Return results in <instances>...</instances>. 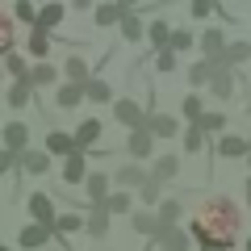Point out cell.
<instances>
[{"label": "cell", "instance_id": "46", "mask_svg": "<svg viewBox=\"0 0 251 251\" xmlns=\"http://www.w3.org/2000/svg\"><path fill=\"white\" fill-rule=\"evenodd\" d=\"M0 251H13V247H0Z\"/></svg>", "mask_w": 251, "mask_h": 251}, {"label": "cell", "instance_id": "2", "mask_svg": "<svg viewBox=\"0 0 251 251\" xmlns=\"http://www.w3.org/2000/svg\"><path fill=\"white\" fill-rule=\"evenodd\" d=\"M25 205H29V222H38V226H46V230L54 234V222H59V214H54V205H50V197H46V193H34V197H29Z\"/></svg>", "mask_w": 251, "mask_h": 251}, {"label": "cell", "instance_id": "11", "mask_svg": "<svg viewBox=\"0 0 251 251\" xmlns=\"http://www.w3.org/2000/svg\"><path fill=\"white\" fill-rule=\"evenodd\" d=\"M130 230L155 243V239H159V230H163V222H159V214H134V218H130Z\"/></svg>", "mask_w": 251, "mask_h": 251}, {"label": "cell", "instance_id": "9", "mask_svg": "<svg viewBox=\"0 0 251 251\" xmlns=\"http://www.w3.org/2000/svg\"><path fill=\"white\" fill-rule=\"evenodd\" d=\"M113 184H117V193L143 188V184H147V172H143V168H134V163H126V168H117V172H113Z\"/></svg>", "mask_w": 251, "mask_h": 251}, {"label": "cell", "instance_id": "32", "mask_svg": "<svg viewBox=\"0 0 251 251\" xmlns=\"http://www.w3.org/2000/svg\"><path fill=\"white\" fill-rule=\"evenodd\" d=\"M105 209L109 214H130V209H134V197H130V193H113V197L105 201ZM134 218V214H130Z\"/></svg>", "mask_w": 251, "mask_h": 251}, {"label": "cell", "instance_id": "34", "mask_svg": "<svg viewBox=\"0 0 251 251\" xmlns=\"http://www.w3.org/2000/svg\"><path fill=\"white\" fill-rule=\"evenodd\" d=\"M201 147H205V130H201V126H188V130H184V151L197 155Z\"/></svg>", "mask_w": 251, "mask_h": 251}, {"label": "cell", "instance_id": "1", "mask_svg": "<svg viewBox=\"0 0 251 251\" xmlns=\"http://www.w3.org/2000/svg\"><path fill=\"white\" fill-rule=\"evenodd\" d=\"M239 222H243V214L230 197H209V201H201L188 234H193V243L201 251H230L234 239H239Z\"/></svg>", "mask_w": 251, "mask_h": 251}, {"label": "cell", "instance_id": "4", "mask_svg": "<svg viewBox=\"0 0 251 251\" xmlns=\"http://www.w3.org/2000/svg\"><path fill=\"white\" fill-rule=\"evenodd\" d=\"M113 117H117L122 126H130V130H143L151 113H143V105H138V100H117V105H113Z\"/></svg>", "mask_w": 251, "mask_h": 251}, {"label": "cell", "instance_id": "31", "mask_svg": "<svg viewBox=\"0 0 251 251\" xmlns=\"http://www.w3.org/2000/svg\"><path fill=\"white\" fill-rule=\"evenodd\" d=\"M247 59H251V46L247 42H230V46H226V54H222V63L230 67V72H234V63H247Z\"/></svg>", "mask_w": 251, "mask_h": 251}, {"label": "cell", "instance_id": "3", "mask_svg": "<svg viewBox=\"0 0 251 251\" xmlns=\"http://www.w3.org/2000/svg\"><path fill=\"white\" fill-rule=\"evenodd\" d=\"M42 151H46V155H63V159H72V155H80V143H75V134H67V130H50Z\"/></svg>", "mask_w": 251, "mask_h": 251}, {"label": "cell", "instance_id": "41", "mask_svg": "<svg viewBox=\"0 0 251 251\" xmlns=\"http://www.w3.org/2000/svg\"><path fill=\"white\" fill-rule=\"evenodd\" d=\"M13 17H17V21H29V25H38V9H34V4H25V0H21V4H13Z\"/></svg>", "mask_w": 251, "mask_h": 251}, {"label": "cell", "instance_id": "29", "mask_svg": "<svg viewBox=\"0 0 251 251\" xmlns=\"http://www.w3.org/2000/svg\"><path fill=\"white\" fill-rule=\"evenodd\" d=\"M84 97H88V100H97V105H109V100H113V88H109L105 80H88ZM113 105H117V100H113Z\"/></svg>", "mask_w": 251, "mask_h": 251}, {"label": "cell", "instance_id": "36", "mask_svg": "<svg viewBox=\"0 0 251 251\" xmlns=\"http://www.w3.org/2000/svg\"><path fill=\"white\" fill-rule=\"evenodd\" d=\"M54 75H59L54 67H46V63H38L34 72H29V84H34V88H46V84H54Z\"/></svg>", "mask_w": 251, "mask_h": 251}, {"label": "cell", "instance_id": "40", "mask_svg": "<svg viewBox=\"0 0 251 251\" xmlns=\"http://www.w3.org/2000/svg\"><path fill=\"white\" fill-rule=\"evenodd\" d=\"M159 222L163 226H176L180 222V201H163V205H159Z\"/></svg>", "mask_w": 251, "mask_h": 251}, {"label": "cell", "instance_id": "33", "mask_svg": "<svg viewBox=\"0 0 251 251\" xmlns=\"http://www.w3.org/2000/svg\"><path fill=\"white\" fill-rule=\"evenodd\" d=\"M80 226H88V222H80L75 214H59V222H54V234H59V239L67 243V234H72V230H80Z\"/></svg>", "mask_w": 251, "mask_h": 251}, {"label": "cell", "instance_id": "39", "mask_svg": "<svg viewBox=\"0 0 251 251\" xmlns=\"http://www.w3.org/2000/svg\"><path fill=\"white\" fill-rule=\"evenodd\" d=\"M201 130H205V134H218V130H222V126H226V113H214V109H209V113L205 117H201Z\"/></svg>", "mask_w": 251, "mask_h": 251}, {"label": "cell", "instance_id": "38", "mask_svg": "<svg viewBox=\"0 0 251 251\" xmlns=\"http://www.w3.org/2000/svg\"><path fill=\"white\" fill-rule=\"evenodd\" d=\"M205 113H209V109L201 105V97H184V117H188V122H193V126H197V122H201V117H205Z\"/></svg>", "mask_w": 251, "mask_h": 251}, {"label": "cell", "instance_id": "42", "mask_svg": "<svg viewBox=\"0 0 251 251\" xmlns=\"http://www.w3.org/2000/svg\"><path fill=\"white\" fill-rule=\"evenodd\" d=\"M188 46H193V34H188V29H176V34H172V50H188Z\"/></svg>", "mask_w": 251, "mask_h": 251}, {"label": "cell", "instance_id": "27", "mask_svg": "<svg viewBox=\"0 0 251 251\" xmlns=\"http://www.w3.org/2000/svg\"><path fill=\"white\" fill-rule=\"evenodd\" d=\"M25 46H29V54L42 63L46 54H50V38H46V29H29V42H25Z\"/></svg>", "mask_w": 251, "mask_h": 251}, {"label": "cell", "instance_id": "16", "mask_svg": "<svg viewBox=\"0 0 251 251\" xmlns=\"http://www.w3.org/2000/svg\"><path fill=\"white\" fill-rule=\"evenodd\" d=\"M105 134V126H100V117H88V122H80V130H75V143H80V151H88L97 138Z\"/></svg>", "mask_w": 251, "mask_h": 251}, {"label": "cell", "instance_id": "23", "mask_svg": "<svg viewBox=\"0 0 251 251\" xmlns=\"http://www.w3.org/2000/svg\"><path fill=\"white\" fill-rule=\"evenodd\" d=\"M21 168H25L29 176H42V172L50 168V155H46V151H34V147H29V151L21 155Z\"/></svg>", "mask_w": 251, "mask_h": 251}, {"label": "cell", "instance_id": "6", "mask_svg": "<svg viewBox=\"0 0 251 251\" xmlns=\"http://www.w3.org/2000/svg\"><path fill=\"white\" fill-rule=\"evenodd\" d=\"M155 247H159V251H188V247H193V234H184L180 226H163L159 239H155Z\"/></svg>", "mask_w": 251, "mask_h": 251}, {"label": "cell", "instance_id": "44", "mask_svg": "<svg viewBox=\"0 0 251 251\" xmlns=\"http://www.w3.org/2000/svg\"><path fill=\"white\" fill-rule=\"evenodd\" d=\"M188 13H193V17H209L214 4H209V0H193V9H188Z\"/></svg>", "mask_w": 251, "mask_h": 251}, {"label": "cell", "instance_id": "45", "mask_svg": "<svg viewBox=\"0 0 251 251\" xmlns=\"http://www.w3.org/2000/svg\"><path fill=\"white\" fill-rule=\"evenodd\" d=\"M17 163H21V155H13V151H4V155H0V172H13Z\"/></svg>", "mask_w": 251, "mask_h": 251}, {"label": "cell", "instance_id": "7", "mask_svg": "<svg viewBox=\"0 0 251 251\" xmlns=\"http://www.w3.org/2000/svg\"><path fill=\"white\" fill-rule=\"evenodd\" d=\"M226 29H205L201 34V54H205L209 63H222V54H226Z\"/></svg>", "mask_w": 251, "mask_h": 251}, {"label": "cell", "instance_id": "24", "mask_svg": "<svg viewBox=\"0 0 251 251\" xmlns=\"http://www.w3.org/2000/svg\"><path fill=\"white\" fill-rule=\"evenodd\" d=\"M63 67H67V84H80V88H88V63H84L80 54H72Z\"/></svg>", "mask_w": 251, "mask_h": 251}, {"label": "cell", "instance_id": "26", "mask_svg": "<svg viewBox=\"0 0 251 251\" xmlns=\"http://www.w3.org/2000/svg\"><path fill=\"white\" fill-rule=\"evenodd\" d=\"M151 176H155V180H176V176H180V159H176V155H159Z\"/></svg>", "mask_w": 251, "mask_h": 251}, {"label": "cell", "instance_id": "20", "mask_svg": "<svg viewBox=\"0 0 251 251\" xmlns=\"http://www.w3.org/2000/svg\"><path fill=\"white\" fill-rule=\"evenodd\" d=\"M209 88H214V97H222V100L234 92V72L226 67V63H218V72H214V84H209Z\"/></svg>", "mask_w": 251, "mask_h": 251}, {"label": "cell", "instance_id": "13", "mask_svg": "<svg viewBox=\"0 0 251 251\" xmlns=\"http://www.w3.org/2000/svg\"><path fill=\"white\" fill-rule=\"evenodd\" d=\"M218 155H226V159H239V155H251V138H239V134H222V138H218Z\"/></svg>", "mask_w": 251, "mask_h": 251}, {"label": "cell", "instance_id": "19", "mask_svg": "<svg viewBox=\"0 0 251 251\" xmlns=\"http://www.w3.org/2000/svg\"><path fill=\"white\" fill-rule=\"evenodd\" d=\"M63 17H67V9H63V4H42V9H38V25H34V29H46V34H50Z\"/></svg>", "mask_w": 251, "mask_h": 251}, {"label": "cell", "instance_id": "28", "mask_svg": "<svg viewBox=\"0 0 251 251\" xmlns=\"http://www.w3.org/2000/svg\"><path fill=\"white\" fill-rule=\"evenodd\" d=\"M172 34H176V29H168V21H155V25L147 29L151 46H159V50H172Z\"/></svg>", "mask_w": 251, "mask_h": 251}, {"label": "cell", "instance_id": "48", "mask_svg": "<svg viewBox=\"0 0 251 251\" xmlns=\"http://www.w3.org/2000/svg\"><path fill=\"white\" fill-rule=\"evenodd\" d=\"M247 163H251V155H247Z\"/></svg>", "mask_w": 251, "mask_h": 251}, {"label": "cell", "instance_id": "8", "mask_svg": "<svg viewBox=\"0 0 251 251\" xmlns=\"http://www.w3.org/2000/svg\"><path fill=\"white\" fill-rule=\"evenodd\" d=\"M126 151L134 155V159H147V155L155 151V134L147 130V126H143V130H130V138H126Z\"/></svg>", "mask_w": 251, "mask_h": 251}, {"label": "cell", "instance_id": "47", "mask_svg": "<svg viewBox=\"0 0 251 251\" xmlns=\"http://www.w3.org/2000/svg\"><path fill=\"white\" fill-rule=\"evenodd\" d=\"M247 251H251V239H247Z\"/></svg>", "mask_w": 251, "mask_h": 251}, {"label": "cell", "instance_id": "43", "mask_svg": "<svg viewBox=\"0 0 251 251\" xmlns=\"http://www.w3.org/2000/svg\"><path fill=\"white\" fill-rule=\"evenodd\" d=\"M155 67H159V72H172V67H176V50H159L155 54Z\"/></svg>", "mask_w": 251, "mask_h": 251}, {"label": "cell", "instance_id": "14", "mask_svg": "<svg viewBox=\"0 0 251 251\" xmlns=\"http://www.w3.org/2000/svg\"><path fill=\"white\" fill-rule=\"evenodd\" d=\"M88 176H92V172L84 168V151L72 155V159H63V184H80V180L88 184Z\"/></svg>", "mask_w": 251, "mask_h": 251}, {"label": "cell", "instance_id": "30", "mask_svg": "<svg viewBox=\"0 0 251 251\" xmlns=\"http://www.w3.org/2000/svg\"><path fill=\"white\" fill-rule=\"evenodd\" d=\"M122 38H126V42H143V38H147L143 21H138L134 13H126V17H122Z\"/></svg>", "mask_w": 251, "mask_h": 251}, {"label": "cell", "instance_id": "35", "mask_svg": "<svg viewBox=\"0 0 251 251\" xmlns=\"http://www.w3.org/2000/svg\"><path fill=\"white\" fill-rule=\"evenodd\" d=\"M138 193H143V201H147V205H163V201H159V193H163V180L147 176V184L138 188Z\"/></svg>", "mask_w": 251, "mask_h": 251}, {"label": "cell", "instance_id": "22", "mask_svg": "<svg viewBox=\"0 0 251 251\" xmlns=\"http://www.w3.org/2000/svg\"><path fill=\"white\" fill-rule=\"evenodd\" d=\"M126 13H134V9L122 0V4H100L92 17H97V25H113V21H122V17H126Z\"/></svg>", "mask_w": 251, "mask_h": 251}, {"label": "cell", "instance_id": "37", "mask_svg": "<svg viewBox=\"0 0 251 251\" xmlns=\"http://www.w3.org/2000/svg\"><path fill=\"white\" fill-rule=\"evenodd\" d=\"M4 72H9L13 80H25L34 67H25V59H21V54H9V59H4Z\"/></svg>", "mask_w": 251, "mask_h": 251}, {"label": "cell", "instance_id": "12", "mask_svg": "<svg viewBox=\"0 0 251 251\" xmlns=\"http://www.w3.org/2000/svg\"><path fill=\"white\" fill-rule=\"evenodd\" d=\"M84 188H88V205H105V201L113 197V193H109V176H105V172H92Z\"/></svg>", "mask_w": 251, "mask_h": 251}, {"label": "cell", "instance_id": "25", "mask_svg": "<svg viewBox=\"0 0 251 251\" xmlns=\"http://www.w3.org/2000/svg\"><path fill=\"white\" fill-rule=\"evenodd\" d=\"M80 100H84V88H80V84H63V88L54 92V105H59V109H75Z\"/></svg>", "mask_w": 251, "mask_h": 251}, {"label": "cell", "instance_id": "21", "mask_svg": "<svg viewBox=\"0 0 251 251\" xmlns=\"http://www.w3.org/2000/svg\"><path fill=\"white\" fill-rule=\"evenodd\" d=\"M214 72H218V63L201 59L197 67H188V84H193V88H205V84H214Z\"/></svg>", "mask_w": 251, "mask_h": 251}, {"label": "cell", "instance_id": "15", "mask_svg": "<svg viewBox=\"0 0 251 251\" xmlns=\"http://www.w3.org/2000/svg\"><path fill=\"white\" fill-rule=\"evenodd\" d=\"M109 218H113V214H109L105 205H88V234H92V239H105V234H109Z\"/></svg>", "mask_w": 251, "mask_h": 251}, {"label": "cell", "instance_id": "17", "mask_svg": "<svg viewBox=\"0 0 251 251\" xmlns=\"http://www.w3.org/2000/svg\"><path fill=\"white\" fill-rule=\"evenodd\" d=\"M147 130H151L155 138H172V134H180V130H176V117H172V113H151V117H147Z\"/></svg>", "mask_w": 251, "mask_h": 251}, {"label": "cell", "instance_id": "18", "mask_svg": "<svg viewBox=\"0 0 251 251\" xmlns=\"http://www.w3.org/2000/svg\"><path fill=\"white\" fill-rule=\"evenodd\" d=\"M34 84H29V75H25V80H13V88H9V105L13 109H25L29 105V100H34Z\"/></svg>", "mask_w": 251, "mask_h": 251}, {"label": "cell", "instance_id": "10", "mask_svg": "<svg viewBox=\"0 0 251 251\" xmlns=\"http://www.w3.org/2000/svg\"><path fill=\"white\" fill-rule=\"evenodd\" d=\"M46 239H50V230H46V226H38V222H29V226H21V234H17V247L38 251V247H46Z\"/></svg>", "mask_w": 251, "mask_h": 251}, {"label": "cell", "instance_id": "5", "mask_svg": "<svg viewBox=\"0 0 251 251\" xmlns=\"http://www.w3.org/2000/svg\"><path fill=\"white\" fill-rule=\"evenodd\" d=\"M4 151H13V155L29 151V126L25 122H9L4 126Z\"/></svg>", "mask_w": 251, "mask_h": 251}]
</instances>
